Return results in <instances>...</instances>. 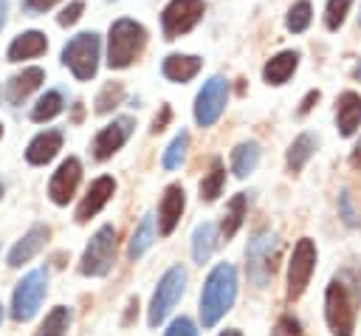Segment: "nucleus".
<instances>
[{"mask_svg": "<svg viewBox=\"0 0 361 336\" xmlns=\"http://www.w3.org/2000/svg\"><path fill=\"white\" fill-rule=\"evenodd\" d=\"M237 299V271L231 263H217L200 291V322L203 328H214Z\"/></svg>", "mask_w": 361, "mask_h": 336, "instance_id": "obj_1", "label": "nucleus"}, {"mask_svg": "<svg viewBox=\"0 0 361 336\" xmlns=\"http://www.w3.org/2000/svg\"><path fill=\"white\" fill-rule=\"evenodd\" d=\"M147 45V28L130 17H121L110 25V37H107V65L113 71L130 68L138 54Z\"/></svg>", "mask_w": 361, "mask_h": 336, "instance_id": "obj_2", "label": "nucleus"}, {"mask_svg": "<svg viewBox=\"0 0 361 336\" xmlns=\"http://www.w3.org/2000/svg\"><path fill=\"white\" fill-rule=\"evenodd\" d=\"M279 240L274 232H257L245 246V274L254 288H265L276 274Z\"/></svg>", "mask_w": 361, "mask_h": 336, "instance_id": "obj_3", "label": "nucleus"}, {"mask_svg": "<svg viewBox=\"0 0 361 336\" xmlns=\"http://www.w3.org/2000/svg\"><path fill=\"white\" fill-rule=\"evenodd\" d=\"M355 299L341 277L330 280L324 291V319L333 336H353L355 330Z\"/></svg>", "mask_w": 361, "mask_h": 336, "instance_id": "obj_4", "label": "nucleus"}, {"mask_svg": "<svg viewBox=\"0 0 361 336\" xmlns=\"http://www.w3.org/2000/svg\"><path fill=\"white\" fill-rule=\"evenodd\" d=\"M99 34L96 31H82L76 37H71L62 48V65L71 68V73L82 82L93 79L99 71Z\"/></svg>", "mask_w": 361, "mask_h": 336, "instance_id": "obj_5", "label": "nucleus"}, {"mask_svg": "<svg viewBox=\"0 0 361 336\" xmlns=\"http://www.w3.org/2000/svg\"><path fill=\"white\" fill-rule=\"evenodd\" d=\"M113 263H116V229L110 223H104L87 240V246L82 251V260H79V274H85V277H107Z\"/></svg>", "mask_w": 361, "mask_h": 336, "instance_id": "obj_6", "label": "nucleus"}, {"mask_svg": "<svg viewBox=\"0 0 361 336\" xmlns=\"http://www.w3.org/2000/svg\"><path fill=\"white\" fill-rule=\"evenodd\" d=\"M183 291H186V271H183V265H172V268L158 280V288L152 291L149 311H147L149 328L164 325V319L172 313V308L178 305V299L183 296Z\"/></svg>", "mask_w": 361, "mask_h": 336, "instance_id": "obj_7", "label": "nucleus"}, {"mask_svg": "<svg viewBox=\"0 0 361 336\" xmlns=\"http://www.w3.org/2000/svg\"><path fill=\"white\" fill-rule=\"evenodd\" d=\"M45 291H48V271L45 268L28 271L17 282V288L11 294V319L14 322L34 319L37 311H39V305H42V299H45Z\"/></svg>", "mask_w": 361, "mask_h": 336, "instance_id": "obj_8", "label": "nucleus"}, {"mask_svg": "<svg viewBox=\"0 0 361 336\" xmlns=\"http://www.w3.org/2000/svg\"><path fill=\"white\" fill-rule=\"evenodd\" d=\"M313 268H316V243L310 237H299L296 246H293V254H290V263H288V288H285V296L293 302L305 294L310 277H313Z\"/></svg>", "mask_w": 361, "mask_h": 336, "instance_id": "obj_9", "label": "nucleus"}, {"mask_svg": "<svg viewBox=\"0 0 361 336\" xmlns=\"http://www.w3.org/2000/svg\"><path fill=\"white\" fill-rule=\"evenodd\" d=\"M206 6L203 0H169L161 11V31L166 40H178L180 34L192 31L200 17H203Z\"/></svg>", "mask_w": 361, "mask_h": 336, "instance_id": "obj_10", "label": "nucleus"}, {"mask_svg": "<svg viewBox=\"0 0 361 336\" xmlns=\"http://www.w3.org/2000/svg\"><path fill=\"white\" fill-rule=\"evenodd\" d=\"M226 102H228V82L223 76L206 79L203 88L197 90V99H195V121L200 127H212L223 116Z\"/></svg>", "mask_w": 361, "mask_h": 336, "instance_id": "obj_11", "label": "nucleus"}, {"mask_svg": "<svg viewBox=\"0 0 361 336\" xmlns=\"http://www.w3.org/2000/svg\"><path fill=\"white\" fill-rule=\"evenodd\" d=\"M133 130H135V121L130 116H118L110 124H104L96 133V138H93V147H90L93 150V158L96 161H107L110 155H116L127 144V138L133 136Z\"/></svg>", "mask_w": 361, "mask_h": 336, "instance_id": "obj_12", "label": "nucleus"}, {"mask_svg": "<svg viewBox=\"0 0 361 336\" xmlns=\"http://www.w3.org/2000/svg\"><path fill=\"white\" fill-rule=\"evenodd\" d=\"M79 181H82V164H79V158H73V155H68L59 167H56V172L51 175V181H48V198L56 203V206H68V200L76 195V189H79Z\"/></svg>", "mask_w": 361, "mask_h": 336, "instance_id": "obj_13", "label": "nucleus"}, {"mask_svg": "<svg viewBox=\"0 0 361 336\" xmlns=\"http://www.w3.org/2000/svg\"><path fill=\"white\" fill-rule=\"evenodd\" d=\"M48 237H51V226H45V223H34V226H31L14 246H11V251H8V257H6L8 268H20V265L31 263V260L45 248Z\"/></svg>", "mask_w": 361, "mask_h": 336, "instance_id": "obj_14", "label": "nucleus"}, {"mask_svg": "<svg viewBox=\"0 0 361 336\" xmlns=\"http://www.w3.org/2000/svg\"><path fill=\"white\" fill-rule=\"evenodd\" d=\"M116 195V181L110 178V175H102V178H96L90 186H87V192H85V198L79 200V206H76V223H87L93 215H99L107 203H110V198Z\"/></svg>", "mask_w": 361, "mask_h": 336, "instance_id": "obj_15", "label": "nucleus"}, {"mask_svg": "<svg viewBox=\"0 0 361 336\" xmlns=\"http://www.w3.org/2000/svg\"><path fill=\"white\" fill-rule=\"evenodd\" d=\"M186 209V192L180 184H169L161 195V203H158V232L166 237L175 232V226L180 223V215Z\"/></svg>", "mask_w": 361, "mask_h": 336, "instance_id": "obj_16", "label": "nucleus"}, {"mask_svg": "<svg viewBox=\"0 0 361 336\" xmlns=\"http://www.w3.org/2000/svg\"><path fill=\"white\" fill-rule=\"evenodd\" d=\"M45 82V71L42 68H23L20 73H14L11 79H8V85H6V99L11 102V104H23L39 85Z\"/></svg>", "mask_w": 361, "mask_h": 336, "instance_id": "obj_17", "label": "nucleus"}, {"mask_svg": "<svg viewBox=\"0 0 361 336\" xmlns=\"http://www.w3.org/2000/svg\"><path fill=\"white\" fill-rule=\"evenodd\" d=\"M59 150H62V133H59V130H42V133H37V136L28 141V147H25V161L34 164V167H42V164H48Z\"/></svg>", "mask_w": 361, "mask_h": 336, "instance_id": "obj_18", "label": "nucleus"}, {"mask_svg": "<svg viewBox=\"0 0 361 336\" xmlns=\"http://www.w3.org/2000/svg\"><path fill=\"white\" fill-rule=\"evenodd\" d=\"M336 124L344 138L361 127V96L355 90H344L336 99Z\"/></svg>", "mask_w": 361, "mask_h": 336, "instance_id": "obj_19", "label": "nucleus"}, {"mask_svg": "<svg viewBox=\"0 0 361 336\" xmlns=\"http://www.w3.org/2000/svg\"><path fill=\"white\" fill-rule=\"evenodd\" d=\"M45 48H48V40H45L42 31H23L20 37L11 40L6 56H8V62H23V59L45 54Z\"/></svg>", "mask_w": 361, "mask_h": 336, "instance_id": "obj_20", "label": "nucleus"}, {"mask_svg": "<svg viewBox=\"0 0 361 336\" xmlns=\"http://www.w3.org/2000/svg\"><path fill=\"white\" fill-rule=\"evenodd\" d=\"M200 56H192V54H169L161 65V73L169 79V82H189L192 76H197L200 71Z\"/></svg>", "mask_w": 361, "mask_h": 336, "instance_id": "obj_21", "label": "nucleus"}, {"mask_svg": "<svg viewBox=\"0 0 361 336\" xmlns=\"http://www.w3.org/2000/svg\"><path fill=\"white\" fill-rule=\"evenodd\" d=\"M296 65H299V51H282V54H276V56H271V59L265 62L262 79H265L268 85H285V82L293 76Z\"/></svg>", "mask_w": 361, "mask_h": 336, "instance_id": "obj_22", "label": "nucleus"}, {"mask_svg": "<svg viewBox=\"0 0 361 336\" xmlns=\"http://www.w3.org/2000/svg\"><path fill=\"white\" fill-rule=\"evenodd\" d=\"M217 240H220V232H217L214 223L203 220V223L195 226V232H192V257H195L197 265L209 263V257H212L214 248H217Z\"/></svg>", "mask_w": 361, "mask_h": 336, "instance_id": "obj_23", "label": "nucleus"}, {"mask_svg": "<svg viewBox=\"0 0 361 336\" xmlns=\"http://www.w3.org/2000/svg\"><path fill=\"white\" fill-rule=\"evenodd\" d=\"M245 209H248L245 192H237V195L226 203V215H223V220H220V237H223V240H231V237L240 232V226H243V220H245Z\"/></svg>", "mask_w": 361, "mask_h": 336, "instance_id": "obj_24", "label": "nucleus"}, {"mask_svg": "<svg viewBox=\"0 0 361 336\" xmlns=\"http://www.w3.org/2000/svg\"><path fill=\"white\" fill-rule=\"evenodd\" d=\"M259 164V144L257 141H243L231 150V172L237 178H248Z\"/></svg>", "mask_w": 361, "mask_h": 336, "instance_id": "obj_25", "label": "nucleus"}, {"mask_svg": "<svg viewBox=\"0 0 361 336\" xmlns=\"http://www.w3.org/2000/svg\"><path fill=\"white\" fill-rule=\"evenodd\" d=\"M152 240H155V215H149V212H147V215L141 217V223L135 226L133 237H130V246H127V257H130V260H138V257H144V254L149 251Z\"/></svg>", "mask_w": 361, "mask_h": 336, "instance_id": "obj_26", "label": "nucleus"}, {"mask_svg": "<svg viewBox=\"0 0 361 336\" xmlns=\"http://www.w3.org/2000/svg\"><path fill=\"white\" fill-rule=\"evenodd\" d=\"M313 150H316V138H313L310 133L296 136V138H293V144L288 147V169H290V172H302V169H305V164L310 161Z\"/></svg>", "mask_w": 361, "mask_h": 336, "instance_id": "obj_27", "label": "nucleus"}, {"mask_svg": "<svg viewBox=\"0 0 361 336\" xmlns=\"http://www.w3.org/2000/svg\"><path fill=\"white\" fill-rule=\"evenodd\" d=\"M68 328H71V308L56 305L45 313V319L34 336H68Z\"/></svg>", "mask_w": 361, "mask_h": 336, "instance_id": "obj_28", "label": "nucleus"}, {"mask_svg": "<svg viewBox=\"0 0 361 336\" xmlns=\"http://www.w3.org/2000/svg\"><path fill=\"white\" fill-rule=\"evenodd\" d=\"M62 107H65V99H62V93L59 90H45L39 99H37V104H34V110H31V121H51V119H56L59 113H62Z\"/></svg>", "mask_w": 361, "mask_h": 336, "instance_id": "obj_29", "label": "nucleus"}, {"mask_svg": "<svg viewBox=\"0 0 361 336\" xmlns=\"http://www.w3.org/2000/svg\"><path fill=\"white\" fill-rule=\"evenodd\" d=\"M223 184H226L223 161H220V158H212V167H209V172H206L203 181H200V200H206V203L217 200V195L223 192Z\"/></svg>", "mask_w": 361, "mask_h": 336, "instance_id": "obj_30", "label": "nucleus"}, {"mask_svg": "<svg viewBox=\"0 0 361 336\" xmlns=\"http://www.w3.org/2000/svg\"><path fill=\"white\" fill-rule=\"evenodd\" d=\"M121 99H124V85H121V82H107V85L99 90V96H96V102H93V110H96L99 116H104V113H110L113 107H118Z\"/></svg>", "mask_w": 361, "mask_h": 336, "instance_id": "obj_31", "label": "nucleus"}, {"mask_svg": "<svg viewBox=\"0 0 361 336\" xmlns=\"http://www.w3.org/2000/svg\"><path fill=\"white\" fill-rule=\"evenodd\" d=\"M310 20H313V8H310V3H307V0H296V3L288 8L285 25H288V31L302 34V31L310 25Z\"/></svg>", "mask_w": 361, "mask_h": 336, "instance_id": "obj_32", "label": "nucleus"}, {"mask_svg": "<svg viewBox=\"0 0 361 336\" xmlns=\"http://www.w3.org/2000/svg\"><path fill=\"white\" fill-rule=\"evenodd\" d=\"M186 150H189V133H186V130H180V133L172 138V144L166 147L164 158H161L164 169H178V167L183 164V158H186Z\"/></svg>", "mask_w": 361, "mask_h": 336, "instance_id": "obj_33", "label": "nucleus"}, {"mask_svg": "<svg viewBox=\"0 0 361 336\" xmlns=\"http://www.w3.org/2000/svg\"><path fill=\"white\" fill-rule=\"evenodd\" d=\"M353 0H327V8H324V25L330 31H338L341 23L347 20V11H350Z\"/></svg>", "mask_w": 361, "mask_h": 336, "instance_id": "obj_34", "label": "nucleus"}, {"mask_svg": "<svg viewBox=\"0 0 361 336\" xmlns=\"http://www.w3.org/2000/svg\"><path fill=\"white\" fill-rule=\"evenodd\" d=\"M164 336H197V330H195V322L192 319L178 316V319L169 322V328L164 330Z\"/></svg>", "mask_w": 361, "mask_h": 336, "instance_id": "obj_35", "label": "nucleus"}, {"mask_svg": "<svg viewBox=\"0 0 361 336\" xmlns=\"http://www.w3.org/2000/svg\"><path fill=\"white\" fill-rule=\"evenodd\" d=\"M82 11H85V3L82 0H73V3H68L62 11H59V25H73L79 17H82Z\"/></svg>", "mask_w": 361, "mask_h": 336, "instance_id": "obj_36", "label": "nucleus"}, {"mask_svg": "<svg viewBox=\"0 0 361 336\" xmlns=\"http://www.w3.org/2000/svg\"><path fill=\"white\" fill-rule=\"evenodd\" d=\"M271 336H302V325H299L293 316H282V319L276 322V328H274Z\"/></svg>", "mask_w": 361, "mask_h": 336, "instance_id": "obj_37", "label": "nucleus"}, {"mask_svg": "<svg viewBox=\"0 0 361 336\" xmlns=\"http://www.w3.org/2000/svg\"><path fill=\"white\" fill-rule=\"evenodd\" d=\"M338 209H341V217H344L347 226H355L358 223V215H355V209L350 203V192H341L338 195Z\"/></svg>", "mask_w": 361, "mask_h": 336, "instance_id": "obj_38", "label": "nucleus"}, {"mask_svg": "<svg viewBox=\"0 0 361 336\" xmlns=\"http://www.w3.org/2000/svg\"><path fill=\"white\" fill-rule=\"evenodd\" d=\"M59 0H23V8L28 11V14H42V11H48L51 6H56Z\"/></svg>", "mask_w": 361, "mask_h": 336, "instance_id": "obj_39", "label": "nucleus"}, {"mask_svg": "<svg viewBox=\"0 0 361 336\" xmlns=\"http://www.w3.org/2000/svg\"><path fill=\"white\" fill-rule=\"evenodd\" d=\"M169 119H172V107H169V104H161V113L152 119V127H149V130H152V133H161V130L169 124Z\"/></svg>", "mask_w": 361, "mask_h": 336, "instance_id": "obj_40", "label": "nucleus"}, {"mask_svg": "<svg viewBox=\"0 0 361 336\" xmlns=\"http://www.w3.org/2000/svg\"><path fill=\"white\" fill-rule=\"evenodd\" d=\"M319 99H322V93H319V90H307V96L302 99V104H299V110H296V113H299V116H307Z\"/></svg>", "mask_w": 361, "mask_h": 336, "instance_id": "obj_41", "label": "nucleus"}, {"mask_svg": "<svg viewBox=\"0 0 361 336\" xmlns=\"http://www.w3.org/2000/svg\"><path fill=\"white\" fill-rule=\"evenodd\" d=\"M350 164H353V167H355V169L361 172V138H358V144L353 147V155H350Z\"/></svg>", "mask_w": 361, "mask_h": 336, "instance_id": "obj_42", "label": "nucleus"}, {"mask_svg": "<svg viewBox=\"0 0 361 336\" xmlns=\"http://www.w3.org/2000/svg\"><path fill=\"white\" fill-rule=\"evenodd\" d=\"M6 14H8V0H0V28L6 25Z\"/></svg>", "mask_w": 361, "mask_h": 336, "instance_id": "obj_43", "label": "nucleus"}, {"mask_svg": "<svg viewBox=\"0 0 361 336\" xmlns=\"http://www.w3.org/2000/svg\"><path fill=\"white\" fill-rule=\"evenodd\" d=\"M220 336H243V333H240V330H237V328H228V330H223V333H220Z\"/></svg>", "mask_w": 361, "mask_h": 336, "instance_id": "obj_44", "label": "nucleus"}, {"mask_svg": "<svg viewBox=\"0 0 361 336\" xmlns=\"http://www.w3.org/2000/svg\"><path fill=\"white\" fill-rule=\"evenodd\" d=\"M355 76H358V79H361V62H358V68H355Z\"/></svg>", "mask_w": 361, "mask_h": 336, "instance_id": "obj_45", "label": "nucleus"}, {"mask_svg": "<svg viewBox=\"0 0 361 336\" xmlns=\"http://www.w3.org/2000/svg\"><path fill=\"white\" fill-rule=\"evenodd\" d=\"M0 138H3V121H0Z\"/></svg>", "mask_w": 361, "mask_h": 336, "instance_id": "obj_46", "label": "nucleus"}, {"mask_svg": "<svg viewBox=\"0 0 361 336\" xmlns=\"http://www.w3.org/2000/svg\"><path fill=\"white\" fill-rule=\"evenodd\" d=\"M0 198H3V184H0Z\"/></svg>", "mask_w": 361, "mask_h": 336, "instance_id": "obj_47", "label": "nucleus"}, {"mask_svg": "<svg viewBox=\"0 0 361 336\" xmlns=\"http://www.w3.org/2000/svg\"><path fill=\"white\" fill-rule=\"evenodd\" d=\"M0 319H3V305H0Z\"/></svg>", "mask_w": 361, "mask_h": 336, "instance_id": "obj_48", "label": "nucleus"}]
</instances>
